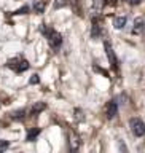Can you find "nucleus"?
<instances>
[{"label":"nucleus","mask_w":145,"mask_h":153,"mask_svg":"<svg viewBox=\"0 0 145 153\" xmlns=\"http://www.w3.org/2000/svg\"><path fill=\"white\" fill-rule=\"evenodd\" d=\"M40 32L46 37L48 45H50L53 50H54V51L59 50L61 45H62V37H61L59 32H56L54 29H51V27H45V24H43V26L40 27Z\"/></svg>","instance_id":"f257e3e1"},{"label":"nucleus","mask_w":145,"mask_h":153,"mask_svg":"<svg viewBox=\"0 0 145 153\" xmlns=\"http://www.w3.org/2000/svg\"><path fill=\"white\" fill-rule=\"evenodd\" d=\"M7 67L8 69H11V70H14L16 74H21V72H24V70H27L29 67V62L26 61V59H22V57H13V59H10L8 62H7Z\"/></svg>","instance_id":"f03ea898"},{"label":"nucleus","mask_w":145,"mask_h":153,"mask_svg":"<svg viewBox=\"0 0 145 153\" xmlns=\"http://www.w3.org/2000/svg\"><path fill=\"white\" fill-rule=\"evenodd\" d=\"M129 128H131L134 136H137V137L145 136V123L141 118H131L129 120Z\"/></svg>","instance_id":"7ed1b4c3"},{"label":"nucleus","mask_w":145,"mask_h":153,"mask_svg":"<svg viewBox=\"0 0 145 153\" xmlns=\"http://www.w3.org/2000/svg\"><path fill=\"white\" fill-rule=\"evenodd\" d=\"M105 51H107V57L110 61V67H112V70L117 72L118 70V59H117V56H115V51H113V48H112V45H110L109 42H105Z\"/></svg>","instance_id":"20e7f679"},{"label":"nucleus","mask_w":145,"mask_h":153,"mask_svg":"<svg viewBox=\"0 0 145 153\" xmlns=\"http://www.w3.org/2000/svg\"><path fill=\"white\" fill-rule=\"evenodd\" d=\"M104 5H105V0H94L93 7H91V18H99L104 10Z\"/></svg>","instance_id":"39448f33"},{"label":"nucleus","mask_w":145,"mask_h":153,"mask_svg":"<svg viewBox=\"0 0 145 153\" xmlns=\"http://www.w3.org/2000/svg\"><path fill=\"white\" fill-rule=\"evenodd\" d=\"M102 37V29H100V22L99 18H93V26H91V38L97 40Z\"/></svg>","instance_id":"423d86ee"},{"label":"nucleus","mask_w":145,"mask_h":153,"mask_svg":"<svg viewBox=\"0 0 145 153\" xmlns=\"http://www.w3.org/2000/svg\"><path fill=\"white\" fill-rule=\"evenodd\" d=\"M117 112H118V102H117V99H112L107 104V118L109 120L115 118L117 117Z\"/></svg>","instance_id":"0eeeda50"},{"label":"nucleus","mask_w":145,"mask_h":153,"mask_svg":"<svg viewBox=\"0 0 145 153\" xmlns=\"http://www.w3.org/2000/svg\"><path fill=\"white\" fill-rule=\"evenodd\" d=\"M144 19L142 18H136V21H134V27H132V33L134 35H141L144 32Z\"/></svg>","instance_id":"6e6552de"},{"label":"nucleus","mask_w":145,"mask_h":153,"mask_svg":"<svg viewBox=\"0 0 145 153\" xmlns=\"http://www.w3.org/2000/svg\"><path fill=\"white\" fill-rule=\"evenodd\" d=\"M80 148V137L75 132H70V150L77 152Z\"/></svg>","instance_id":"1a4fd4ad"},{"label":"nucleus","mask_w":145,"mask_h":153,"mask_svg":"<svg viewBox=\"0 0 145 153\" xmlns=\"http://www.w3.org/2000/svg\"><path fill=\"white\" fill-rule=\"evenodd\" d=\"M124 26H126V16H117L113 19V27L115 29H123Z\"/></svg>","instance_id":"9d476101"},{"label":"nucleus","mask_w":145,"mask_h":153,"mask_svg":"<svg viewBox=\"0 0 145 153\" xmlns=\"http://www.w3.org/2000/svg\"><path fill=\"white\" fill-rule=\"evenodd\" d=\"M40 134V129L38 128H33V129H30V131L27 132V136H26V140H29V142H33L37 139V136Z\"/></svg>","instance_id":"9b49d317"},{"label":"nucleus","mask_w":145,"mask_h":153,"mask_svg":"<svg viewBox=\"0 0 145 153\" xmlns=\"http://www.w3.org/2000/svg\"><path fill=\"white\" fill-rule=\"evenodd\" d=\"M46 108V105L43 104V102H37L35 105L32 107V110H30V113L32 115H37V113H40V112H43V110Z\"/></svg>","instance_id":"f8f14e48"},{"label":"nucleus","mask_w":145,"mask_h":153,"mask_svg":"<svg viewBox=\"0 0 145 153\" xmlns=\"http://www.w3.org/2000/svg\"><path fill=\"white\" fill-rule=\"evenodd\" d=\"M33 11L35 13H43L45 11V2H35L33 3Z\"/></svg>","instance_id":"ddd939ff"},{"label":"nucleus","mask_w":145,"mask_h":153,"mask_svg":"<svg viewBox=\"0 0 145 153\" xmlns=\"http://www.w3.org/2000/svg\"><path fill=\"white\" fill-rule=\"evenodd\" d=\"M24 115H26V110H16V112L11 113V118L13 120H22Z\"/></svg>","instance_id":"4468645a"},{"label":"nucleus","mask_w":145,"mask_h":153,"mask_svg":"<svg viewBox=\"0 0 145 153\" xmlns=\"http://www.w3.org/2000/svg\"><path fill=\"white\" fill-rule=\"evenodd\" d=\"M69 3V0H54V8H62Z\"/></svg>","instance_id":"2eb2a0df"},{"label":"nucleus","mask_w":145,"mask_h":153,"mask_svg":"<svg viewBox=\"0 0 145 153\" xmlns=\"http://www.w3.org/2000/svg\"><path fill=\"white\" fill-rule=\"evenodd\" d=\"M27 11H29V7H27V5H24L22 8H19L18 11H14V14H26Z\"/></svg>","instance_id":"dca6fc26"},{"label":"nucleus","mask_w":145,"mask_h":153,"mask_svg":"<svg viewBox=\"0 0 145 153\" xmlns=\"http://www.w3.org/2000/svg\"><path fill=\"white\" fill-rule=\"evenodd\" d=\"M5 148H8V142L7 140H0V150H5Z\"/></svg>","instance_id":"f3484780"},{"label":"nucleus","mask_w":145,"mask_h":153,"mask_svg":"<svg viewBox=\"0 0 145 153\" xmlns=\"http://www.w3.org/2000/svg\"><path fill=\"white\" fill-rule=\"evenodd\" d=\"M94 69H96V70H97V72H100V74H102L104 76H109V74H107V70H102V69H99V67H97V65H96V67H94Z\"/></svg>","instance_id":"a211bd4d"},{"label":"nucleus","mask_w":145,"mask_h":153,"mask_svg":"<svg viewBox=\"0 0 145 153\" xmlns=\"http://www.w3.org/2000/svg\"><path fill=\"white\" fill-rule=\"evenodd\" d=\"M30 83H32V85L38 83V75H33V76H32V78H30Z\"/></svg>","instance_id":"6ab92c4d"},{"label":"nucleus","mask_w":145,"mask_h":153,"mask_svg":"<svg viewBox=\"0 0 145 153\" xmlns=\"http://www.w3.org/2000/svg\"><path fill=\"white\" fill-rule=\"evenodd\" d=\"M126 2L131 5H137V3H141V0H126Z\"/></svg>","instance_id":"aec40b11"}]
</instances>
